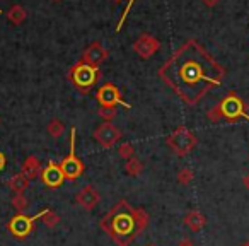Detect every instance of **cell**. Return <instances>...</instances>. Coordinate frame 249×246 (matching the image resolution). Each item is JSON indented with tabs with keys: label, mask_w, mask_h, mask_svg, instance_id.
Here are the masks:
<instances>
[{
	"label": "cell",
	"mask_w": 249,
	"mask_h": 246,
	"mask_svg": "<svg viewBox=\"0 0 249 246\" xmlns=\"http://www.w3.org/2000/svg\"><path fill=\"white\" fill-rule=\"evenodd\" d=\"M133 2H135V0H130V2H128V5H126V9H124L123 16H121V19H120V21H118V28H116V31H120L121 26L124 24V21H126V18H128V14H130V9H132Z\"/></svg>",
	"instance_id": "obj_23"
},
{
	"label": "cell",
	"mask_w": 249,
	"mask_h": 246,
	"mask_svg": "<svg viewBox=\"0 0 249 246\" xmlns=\"http://www.w3.org/2000/svg\"><path fill=\"white\" fill-rule=\"evenodd\" d=\"M149 224V214L142 208H135L121 198L103 219L101 229L116 243L118 246H128L135 241Z\"/></svg>",
	"instance_id": "obj_2"
},
{
	"label": "cell",
	"mask_w": 249,
	"mask_h": 246,
	"mask_svg": "<svg viewBox=\"0 0 249 246\" xmlns=\"http://www.w3.org/2000/svg\"><path fill=\"white\" fill-rule=\"evenodd\" d=\"M5 166H7V159H5V154L0 151V173L5 170Z\"/></svg>",
	"instance_id": "obj_25"
},
{
	"label": "cell",
	"mask_w": 249,
	"mask_h": 246,
	"mask_svg": "<svg viewBox=\"0 0 249 246\" xmlns=\"http://www.w3.org/2000/svg\"><path fill=\"white\" fill-rule=\"evenodd\" d=\"M75 202H77V205H80V207L86 208V210H92L96 205H99L101 195L92 185H86V187L77 193Z\"/></svg>",
	"instance_id": "obj_11"
},
{
	"label": "cell",
	"mask_w": 249,
	"mask_h": 246,
	"mask_svg": "<svg viewBox=\"0 0 249 246\" xmlns=\"http://www.w3.org/2000/svg\"><path fill=\"white\" fill-rule=\"evenodd\" d=\"M41 221L45 222V226H48V227H55V226H58V222H60V215L56 214L55 210L48 208V210L45 212V215L41 217Z\"/></svg>",
	"instance_id": "obj_19"
},
{
	"label": "cell",
	"mask_w": 249,
	"mask_h": 246,
	"mask_svg": "<svg viewBox=\"0 0 249 246\" xmlns=\"http://www.w3.org/2000/svg\"><path fill=\"white\" fill-rule=\"evenodd\" d=\"M11 204H12V207L18 210V214H24V210L28 208V198H26L22 193H18L12 197Z\"/></svg>",
	"instance_id": "obj_18"
},
{
	"label": "cell",
	"mask_w": 249,
	"mask_h": 246,
	"mask_svg": "<svg viewBox=\"0 0 249 246\" xmlns=\"http://www.w3.org/2000/svg\"><path fill=\"white\" fill-rule=\"evenodd\" d=\"M94 139L101 144V147H104V149H111V147H113L114 144L121 139V132L113 125V123L106 121V123H103V125H99L96 129V132H94Z\"/></svg>",
	"instance_id": "obj_9"
},
{
	"label": "cell",
	"mask_w": 249,
	"mask_h": 246,
	"mask_svg": "<svg viewBox=\"0 0 249 246\" xmlns=\"http://www.w3.org/2000/svg\"><path fill=\"white\" fill-rule=\"evenodd\" d=\"M106 57H107L106 50L101 45H97V43H94V45H90L89 48L86 50V53H84V62L89 63V65L97 67L101 62L106 60Z\"/></svg>",
	"instance_id": "obj_12"
},
{
	"label": "cell",
	"mask_w": 249,
	"mask_h": 246,
	"mask_svg": "<svg viewBox=\"0 0 249 246\" xmlns=\"http://www.w3.org/2000/svg\"><path fill=\"white\" fill-rule=\"evenodd\" d=\"M178 246H195V243H193V239L184 238V239H181L179 245H178Z\"/></svg>",
	"instance_id": "obj_26"
},
{
	"label": "cell",
	"mask_w": 249,
	"mask_h": 246,
	"mask_svg": "<svg viewBox=\"0 0 249 246\" xmlns=\"http://www.w3.org/2000/svg\"><path fill=\"white\" fill-rule=\"evenodd\" d=\"M124 170H126V173L130 174V176H140L143 171V164L140 163L137 157H132V159L126 161V164H124Z\"/></svg>",
	"instance_id": "obj_17"
},
{
	"label": "cell",
	"mask_w": 249,
	"mask_h": 246,
	"mask_svg": "<svg viewBox=\"0 0 249 246\" xmlns=\"http://www.w3.org/2000/svg\"><path fill=\"white\" fill-rule=\"evenodd\" d=\"M41 181L48 188H60L65 181V174L62 171V166L55 161H50L41 173Z\"/></svg>",
	"instance_id": "obj_10"
},
{
	"label": "cell",
	"mask_w": 249,
	"mask_h": 246,
	"mask_svg": "<svg viewBox=\"0 0 249 246\" xmlns=\"http://www.w3.org/2000/svg\"><path fill=\"white\" fill-rule=\"evenodd\" d=\"M196 144H198V140H196V137H195V133L190 132L186 127H179V129H176L167 137V146H169V149L179 157L188 156V154L196 147Z\"/></svg>",
	"instance_id": "obj_5"
},
{
	"label": "cell",
	"mask_w": 249,
	"mask_h": 246,
	"mask_svg": "<svg viewBox=\"0 0 249 246\" xmlns=\"http://www.w3.org/2000/svg\"><path fill=\"white\" fill-rule=\"evenodd\" d=\"M193 178H195V173L190 168H183V170L178 173V181H179L181 185H190L191 181H193Z\"/></svg>",
	"instance_id": "obj_20"
},
{
	"label": "cell",
	"mask_w": 249,
	"mask_h": 246,
	"mask_svg": "<svg viewBox=\"0 0 249 246\" xmlns=\"http://www.w3.org/2000/svg\"><path fill=\"white\" fill-rule=\"evenodd\" d=\"M48 133H50L52 137H55V139H58V137L63 133V125H62V121H60V120H52V121H50V125H48Z\"/></svg>",
	"instance_id": "obj_21"
},
{
	"label": "cell",
	"mask_w": 249,
	"mask_h": 246,
	"mask_svg": "<svg viewBox=\"0 0 249 246\" xmlns=\"http://www.w3.org/2000/svg\"><path fill=\"white\" fill-rule=\"evenodd\" d=\"M208 118H210L212 121H220V120L237 121V120H241V118L249 121V113L246 111L244 101L237 96V93L231 91L213 110L208 111Z\"/></svg>",
	"instance_id": "obj_3"
},
{
	"label": "cell",
	"mask_w": 249,
	"mask_h": 246,
	"mask_svg": "<svg viewBox=\"0 0 249 246\" xmlns=\"http://www.w3.org/2000/svg\"><path fill=\"white\" fill-rule=\"evenodd\" d=\"M29 178H26L22 173H18L14 174V176L11 178V180L7 181V187L11 188L12 191H14L16 195L18 193H22V191H26L29 188Z\"/></svg>",
	"instance_id": "obj_16"
},
{
	"label": "cell",
	"mask_w": 249,
	"mask_h": 246,
	"mask_svg": "<svg viewBox=\"0 0 249 246\" xmlns=\"http://www.w3.org/2000/svg\"><path fill=\"white\" fill-rule=\"evenodd\" d=\"M159 48V43L156 41L154 38H149V36H142V38L137 41L135 50L142 58H147V57H152L154 53L157 52Z\"/></svg>",
	"instance_id": "obj_13"
},
{
	"label": "cell",
	"mask_w": 249,
	"mask_h": 246,
	"mask_svg": "<svg viewBox=\"0 0 249 246\" xmlns=\"http://www.w3.org/2000/svg\"><path fill=\"white\" fill-rule=\"evenodd\" d=\"M242 246H249V239H248L246 243H242Z\"/></svg>",
	"instance_id": "obj_29"
},
{
	"label": "cell",
	"mask_w": 249,
	"mask_h": 246,
	"mask_svg": "<svg viewBox=\"0 0 249 246\" xmlns=\"http://www.w3.org/2000/svg\"><path fill=\"white\" fill-rule=\"evenodd\" d=\"M159 77L179 99L195 106L224 82L225 69L196 39H188L160 67Z\"/></svg>",
	"instance_id": "obj_1"
},
{
	"label": "cell",
	"mask_w": 249,
	"mask_h": 246,
	"mask_svg": "<svg viewBox=\"0 0 249 246\" xmlns=\"http://www.w3.org/2000/svg\"><path fill=\"white\" fill-rule=\"evenodd\" d=\"M46 210H48V208H43L41 212H38V214H35V215L16 214L7 224L9 232H11V234L14 236V238H18V239H26L33 231H35L36 221H39V219L45 215Z\"/></svg>",
	"instance_id": "obj_7"
},
{
	"label": "cell",
	"mask_w": 249,
	"mask_h": 246,
	"mask_svg": "<svg viewBox=\"0 0 249 246\" xmlns=\"http://www.w3.org/2000/svg\"><path fill=\"white\" fill-rule=\"evenodd\" d=\"M75 137H77V130H75V127H72V129H70V152H69V156L60 163L63 174H65V180H69V181L79 180V178L84 174V171H86L84 163L77 157Z\"/></svg>",
	"instance_id": "obj_6"
},
{
	"label": "cell",
	"mask_w": 249,
	"mask_h": 246,
	"mask_svg": "<svg viewBox=\"0 0 249 246\" xmlns=\"http://www.w3.org/2000/svg\"><path fill=\"white\" fill-rule=\"evenodd\" d=\"M184 224H186L193 232H198L207 226V217H205L200 210H191L184 215Z\"/></svg>",
	"instance_id": "obj_15"
},
{
	"label": "cell",
	"mask_w": 249,
	"mask_h": 246,
	"mask_svg": "<svg viewBox=\"0 0 249 246\" xmlns=\"http://www.w3.org/2000/svg\"><path fill=\"white\" fill-rule=\"evenodd\" d=\"M118 154H120V157H123V159H132L133 154H135V149H133L132 144H121L120 149H118Z\"/></svg>",
	"instance_id": "obj_22"
},
{
	"label": "cell",
	"mask_w": 249,
	"mask_h": 246,
	"mask_svg": "<svg viewBox=\"0 0 249 246\" xmlns=\"http://www.w3.org/2000/svg\"><path fill=\"white\" fill-rule=\"evenodd\" d=\"M207 2V5H215L217 4V0H205Z\"/></svg>",
	"instance_id": "obj_28"
},
{
	"label": "cell",
	"mask_w": 249,
	"mask_h": 246,
	"mask_svg": "<svg viewBox=\"0 0 249 246\" xmlns=\"http://www.w3.org/2000/svg\"><path fill=\"white\" fill-rule=\"evenodd\" d=\"M69 77L77 89H80L82 93H87L99 79V69L94 65H89V63H86L82 60V62H79L70 69Z\"/></svg>",
	"instance_id": "obj_4"
},
{
	"label": "cell",
	"mask_w": 249,
	"mask_h": 246,
	"mask_svg": "<svg viewBox=\"0 0 249 246\" xmlns=\"http://www.w3.org/2000/svg\"><path fill=\"white\" fill-rule=\"evenodd\" d=\"M244 187H246V188H248V190H249V174H248V176L244 178Z\"/></svg>",
	"instance_id": "obj_27"
},
{
	"label": "cell",
	"mask_w": 249,
	"mask_h": 246,
	"mask_svg": "<svg viewBox=\"0 0 249 246\" xmlns=\"http://www.w3.org/2000/svg\"><path fill=\"white\" fill-rule=\"evenodd\" d=\"M21 173L24 174L26 178H29V180H36V178L41 176L43 170H41V164H39L38 157H36V156H29L28 159L24 161V164H22Z\"/></svg>",
	"instance_id": "obj_14"
},
{
	"label": "cell",
	"mask_w": 249,
	"mask_h": 246,
	"mask_svg": "<svg viewBox=\"0 0 249 246\" xmlns=\"http://www.w3.org/2000/svg\"><path fill=\"white\" fill-rule=\"evenodd\" d=\"M101 116L106 121H111L114 116V108H103V110H101Z\"/></svg>",
	"instance_id": "obj_24"
},
{
	"label": "cell",
	"mask_w": 249,
	"mask_h": 246,
	"mask_svg": "<svg viewBox=\"0 0 249 246\" xmlns=\"http://www.w3.org/2000/svg\"><path fill=\"white\" fill-rule=\"evenodd\" d=\"M97 101H99L101 108H116V106H123L126 108V110H130V104L126 103V101L123 99V96H121L120 89H118L114 84H104V86L99 87V91H97L96 94Z\"/></svg>",
	"instance_id": "obj_8"
}]
</instances>
